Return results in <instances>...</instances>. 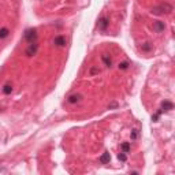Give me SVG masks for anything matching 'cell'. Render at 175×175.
<instances>
[{"instance_id": "17", "label": "cell", "mask_w": 175, "mask_h": 175, "mask_svg": "<svg viewBox=\"0 0 175 175\" xmlns=\"http://www.w3.org/2000/svg\"><path fill=\"white\" fill-rule=\"evenodd\" d=\"M130 138H131V140H137V138H138V130H137V129L131 130V133H130Z\"/></svg>"}, {"instance_id": "15", "label": "cell", "mask_w": 175, "mask_h": 175, "mask_svg": "<svg viewBox=\"0 0 175 175\" xmlns=\"http://www.w3.org/2000/svg\"><path fill=\"white\" fill-rule=\"evenodd\" d=\"M129 62H122V63H119V66H118V68L119 70H122V71H124V70H127L129 68Z\"/></svg>"}, {"instance_id": "9", "label": "cell", "mask_w": 175, "mask_h": 175, "mask_svg": "<svg viewBox=\"0 0 175 175\" xmlns=\"http://www.w3.org/2000/svg\"><path fill=\"white\" fill-rule=\"evenodd\" d=\"M111 161V155H109V152H104L100 156V163L101 164H108Z\"/></svg>"}, {"instance_id": "11", "label": "cell", "mask_w": 175, "mask_h": 175, "mask_svg": "<svg viewBox=\"0 0 175 175\" xmlns=\"http://www.w3.org/2000/svg\"><path fill=\"white\" fill-rule=\"evenodd\" d=\"M152 43H149V41H147V43H144L141 45V49H142V52H151L152 51Z\"/></svg>"}, {"instance_id": "1", "label": "cell", "mask_w": 175, "mask_h": 175, "mask_svg": "<svg viewBox=\"0 0 175 175\" xmlns=\"http://www.w3.org/2000/svg\"><path fill=\"white\" fill-rule=\"evenodd\" d=\"M174 11V7L171 6L170 3H161L160 6L157 7H153L151 12L155 14V15H163V14H171V12Z\"/></svg>"}, {"instance_id": "20", "label": "cell", "mask_w": 175, "mask_h": 175, "mask_svg": "<svg viewBox=\"0 0 175 175\" xmlns=\"http://www.w3.org/2000/svg\"><path fill=\"white\" fill-rule=\"evenodd\" d=\"M118 107V104H116V103H112V104H109V105H108V108H116Z\"/></svg>"}, {"instance_id": "6", "label": "cell", "mask_w": 175, "mask_h": 175, "mask_svg": "<svg viewBox=\"0 0 175 175\" xmlns=\"http://www.w3.org/2000/svg\"><path fill=\"white\" fill-rule=\"evenodd\" d=\"M82 100V95H79V93H74V95H70L67 99V101L70 103V104H77V103H79Z\"/></svg>"}, {"instance_id": "7", "label": "cell", "mask_w": 175, "mask_h": 175, "mask_svg": "<svg viewBox=\"0 0 175 175\" xmlns=\"http://www.w3.org/2000/svg\"><path fill=\"white\" fill-rule=\"evenodd\" d=\"M160 109H161L163 112H168V111H171V109H174V104H172L171 101H168V100H166V101L161 103Z\"/></svg>"}, {"instance_id": "5", "label": "cell", "mask_w": 175, "mask_h": 175, "mask_svg": "<svg viewBox=\"0 0 175 175\" xmlns=\"http://www.w3.org/2000/svg\"><path fill=\"white\" fill-rule=\"evenodd\" d=\"M164 29H166V23L164 22H161V21L153 22V30L156 33H161V32H164Z\"/></svg>"}, {"instance_id": "2", "label": "cell", "mask_w": 175, "mask_h": 175, "mask_svg": "<svg viewBox=\"0 0 175 175\" xmlns=\"http://www.w3.org/2000/svg\"><path fill=\"white\" fill-rule=\"evenodd\" d=\"M37 37H39L37 30L33 29V28L26 29V30H25V33H23V40H26L29 44H32V43H37Z\"/></svg>"}, {"instance_id": "21", "label": "cell", "mask_w": 175, "mask_h": 175, "mask_svg": "<svg viewBox=\"0 0 175 175\" xmlns=\"http://www.w3.org/2000/svg\"><path fill=\"white\" fill-rule=\"evenodd\" d=\"M4 172H7V168H4V167H0V174H4Z\"/></svg>"}, {"instance_id": "14", "label": "cell", "mask_w": 175, "mask_h": 175, "mask_svg": "<svg viewBox=\"0 0 175 175\" xmlns=\"http://www.w3.org/2000/svg\"><path fill=\"white\" fill-rule=\"evenodd\" d=\"M8 34H10V30L7 28L0 29V39H6V37H8Z\"/></svg>"}, {"instance_id": "8", "label": "cell", "mask_w": 175, "mask_h": 175, "mask_svg": "<svg viewBox=\"0 0 175 175\" xmlns=\"http://www.w3.org/2000/svg\"><path fill=\"white\" fill-rule=\"evenodd\" d=\"M53 44L56 47H64L66 45V39H64L63 36H56V37L53 39Z\"/></svg>"}, {"instance_id": "18", "label": "cell", "mask_w": 175, "mask_h": 175, "mask_svg": "<svg viewBox=\"0 0 175 175\" xmlns=\"http://www.w3.org/2000/svg\"><path fill=\"white\" fill-rule=\"evenodd\" d=\"M118 159L120 160V161H126V160H127V156H126V153L124 152H120L118 155Z\"/></svg>"}, {"instance_id": "16", "label": "cell", "mask_w": 175, "mask_h": 175, "mask_svg": "<svg viewBox=\"0 0 175 175\" xmlns=\"http://www.w3.org/2000/svg\"><path fill=\"white\" fill-rule=\"evenodd\" d=\"M161 114H163V111H161V109H159V111H157L156 114H155V115H152V120H153V122H157Z\"/></svg>"}, {"instance_id": "12", "label": "cell", "mask_w": 175, "mask_h": 175, "mask_svg": "<svg viewBox=\"0 0 175 175\" xmlns=\"http://www.w3.org/2000/svg\"><path fill=\"white\" fill-rule=\"evenodd\" d=\"M1 91H3V93L7 95V96H8V95H11V93H12V85L11 84H6L4 86H3V89H1Z\"/></svg>"}, {"instance_id": "4", "label": "cell", "mask_w": 175, "mask_h": 175, "mask_svg": "<svg viewBox=\"0 0 175 175\" xmlns=\"http://www.w3.org/2000/svg\"><path fill=\"white\" fill-rule=\"evenodd\" d=\"M108 25H109V19H108L107 17H101L97 21V28L100 29L101 32H105V30H107Z\"/></svg>"}, {"instance_id": "19", "label": "cell", "mask_w": 175, "mask_h": 175, "mask_svg": "<svg viewBox=\"0 0 175 175\" xmlns=\"http://www.w3.org/2000/svg\"><path fill=\"white\" fill-rule=\"evenodd\" d=\"M100 73V70H99V67H92L91 70H89V74L91 75H96V74Z\"/></svg>"}, {"instance_id": "10", "label": "cell", "mask_w": 175, "mask_h": 175, "mask_svg": "<svg viewBox=\"0 0 175 175\" xmlns=\"http://www.w3.org/2000/svg\"><path fill=\"white\" fill-rule=\"evenodd\" d=\"M101 60H103V63L107 66V67H111L112 66V59L109 57V55H107V53H104L101 56Z\"/></svg>"}, {"instance_id": "3", "label": "cell", "mask_w": 175, "mask_h": 175, "mask_svg": "<svg viewBox=\"0 0 175 175\" xmlns=\"http://www.w3.org/2000/svg\"><path fill=\"white\" fill-rule=\"evenodd\" d=\"M37 51H39V44L37 43H32V44H29V47L25 49V55L26 56H34L36 53H37Z\"/></svg>"}, {"instance_id": "13", "label": "cell", "mask_w": 175, "mask_h": 175, "mask_svg": "<svg viewBox=\"0 0 175 175\" xmlns=\"http://www.w3.org/2000/svg\"><path fill=\"white\" fill-rule=\"evenodd\" d=\"M120 151L124 153H129L130 151H131V147H130V144L129 142H123L122 145H120Z\"/></svg>"}]
</instances>
